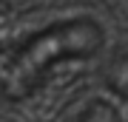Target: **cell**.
I'll use <instances>...</instances> for the list:
<instances>
[{
    "mask_svg": "<svg viewBox=\"0 0 128 122\" xmlns=\"http://www.w3.org/2000/svg\"><path fill=\"white\" fill-rule=\"evenodd\" d=\"M105 31L94 20H66L32 34L26 43L14 45L3 60V88L9 97H23L37 88L60 60H82L97 54Z\"/></svg>",
    "mask_w": 128,
    "mask_h": 122,
    "instance_id": "obj_1",
    "label": "cell"
}]
</instances>
